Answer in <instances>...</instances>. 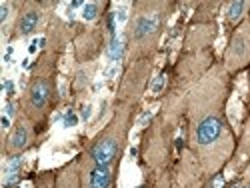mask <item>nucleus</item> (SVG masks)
<instances>
[{
    "mask_svg": "<svg viewBox=\"0 0 250 188\" xmlns=\"http://www.w3.org/2000/svg\"><path fill=\"white\" fill-rule=\"evenodd\" d=\"M222 134V120L216 114H208L204 116L194 128V140L200 148H208L212 146Z\"/></svg>",
    "mask_w": 250,
    "mask_h": 188,
    "instance_id": "obj_1",
    "label": "nucleus"
},
{
    "mask_svg": "<svg viewBox=\"0 0 250 188\" xmlns=\"http://www.w3.org/2000/svg\"><path fill=\"white\" fill-rule=\"evenodd\" d=\"M250 60V28H244L234 34L230 46L226 50V62L230 66H242Z\"/></svg>",
    "mask_w": 250,
    "mask_h": 188,
    "instance_id": "obj_2",
    "label": "nucleus"
},
{
    "mask_svg": "<svg viewBox=\"0 0 250 188\" xmlns=\"http://www.w3.org/2000/svg\"><path fill=\"white\" fill-rule=\"evenodd\" d=\"M118 150H120V140L114 136H106L90 148V158L94 164H110L118 156Z\"/></svg>",
    "mask_w": 250,
    "mask_h": 188,
    "instance_id": "obj_3",
    "label": "nucleus"
},
{
    "mask_svg": "<svg viewBox=\"0 0 250 188\" xmlns=\"http://www.w3.org/2000/svg\"><path fill=\"white\" fill-rule=\"evenodd\" d=\"M160 26V14L158 12H150V14H140L134 22V28H132V38L136 42H144L148 36L156 34Z\"/></svg>",
    "mask_w": 250,
    "mask_h": 188,
    "instance_id": "obj_4",
    "label": "nucleus"
},
{
    "mask_svg": "<svg viewBox=\"0 0 250 188\" xmlns=\"http://www.w3.org/2000/svg\"><path fill=\"white\" fill-rule=\"evenodd\" d=\"M114 182V166L110 164H94L88 172L86 188H110Z\"/></svg>",
    "mask_w": 250,
    "mask_h": 188,
    "instance_id": "obj_5",
    "label": "nucleus"
},
{
    "mask_svg": "<svg viewBox=\"0 0 250 188\" xmlns=\"http://www.w3.org/2000/svg\"><path fill=\"white\" fill-rule=\"evenodd\" d=\"M48 100H50V84H48V80L40 78V80L34 82L32 88H30L28 104H30V108H34V110H42L48 104Z\"/></svg>",
    "mask_w": 250,
    "mask_h": 188,
    "instance_id": "obj_6",
    "label": "nucleus"
},
{
    "mask_svg": "<svg viewBox=\"0 0 250 188\" xmlns=\"http://www.w3.org/2000/svg\"><path fill=\"white\" fill-rule=\"evenodd\" d=\"M38 22H40V10L38 8H28L22 16H20V20H18V34L20 36L32 34L36 30Z\"/></svg>",
    "mask_w": 250,
    "mask_h": 188,
    "instance_id": "obj_7",
    "label": "nucleus"
},
{
    "mask_svg": "<svg viewBox=\"0 0 250 188\" xmlns=\"http://www.w3.org/2000/svg\"><path fill=\"white\" fill-rule=\"evenodd\" d=\"M28 140H30V136H28L26 126H16V128L12 130V134H10V138H8V148H10L12 152H18V150L26 148Z\"/></svg>",
    "mask_w": 250,
    "mask_h": 188,
    "instance_id": "obj_8",
    "label": "nucleus"
},
{
    "mask_svg": "<svg viewBox=\"0 0 250 188\" xmlns=\"http://www.w3.org/2000/svg\"><path fill=\"white\" fill-rule=\"evenodd\" d=\"M20 164H22V156H20V154L12 156V158L6 162V166H4V184H6V186H10V182L16 180V174H18V170H20Z\"/></svg>",
    "mask_w": 250,
    "mask_h": 188,
    "instance_id": "obj_9",
    "label": "nucleus"
},
{
    "mask_svg": "<svg viewBox=\"0 0 250 188\" xmlns=\"http://www.w3.org/2000/svg\"><path fill=\"white\" fill-rule=\"evenodd\" d=\"M250 4L248 2H230L226 6V20L228 22H238V20L244 16V12H246V8H248Z\"/></svg>",
    "mask_w": 250,
    "mask_h": 188,
    "instance_id": "obj_10",
    "label": "nucleus"
},
{
    "mask_svg": "<svg viewBox=\"0 0 250 188\" xmlns=\"http://www.w3.org/2000/svg\"><path fill=\"white\" fill-rule=\"evenodd\" d=\"M124 54V40L120 36H114L110 40V46H108V58L110 62H118Z\"/></svg>",
    "mask_w": 250,
    "mask_h": 188,
    "instance_id": "obj_11",
    "label": "nucleus"
},
{
    "mask_svg": "<svg viewBox=\"0 0 250 188\" xmlns=\"http://www.w3.org/2000/svg\"><path fill=\"white\" fill-rule=\"evenodd\" d=\"M98 10H100V6L96 4V2H86L84 6H82V18H84V20H88V22H90V20H94L96 16H98Z\"/></svg>",
    "mask_w": 250,
    "mask_h": 188,
    "instance_id": "obj_12",
    "label": "nucleus"
},
{
    "mask_svg": "<svg viewBox=\"0 0 250 188\" xmlns=\"http://www.w3.org/2000/svg\"><path fill=\"white\" fill-rule=\"evenodd\" d=\"M8 16H10V4L8 2H4L2 6H0V24H6V20H8Z\"/></svg>",
    "mask_w": 250,
    "mask_h": 188,
    "instance_id": "obj_13",
    "label": "nucleus"
},
{
    "mask_svg": "<svg viewBox=\"0 0 250 188\" xmlns=\"http://www.w3.org/2000/svg\"><path fill=\"white\" fill-rule=\"evenodd\" d=\"M76 124H78V116L72 110H68L64 114V126H76Z\"/></svg>",
    "mask_w": 250,
    "mask_h": 188,
    "instance_id": "obj_14",
    "label": "nucleus"
},
{
    "mask_svg": "<svg viewBox=\"0 0 250 188\" xmlns=\"http://www.w3.org/2000/svg\"><path fill=\"white\" fill-rule=\"evenodd\" d=\"M162 86H164V76H158V78H156V82H154V86H152V92H154V94H158V92L162 90Z\"/></svg>",
    "mask_w": 250,
    "mask_h": 188,
    "instance_id": "obj_15",
    "label": "nucleus"
},
{
    "mask_svg": "<svg viewBox=\"0 0 250 188\" xmlns=\"http://www.w3.org/2000/svg\"><path fill=\"white\" fill-rule=\"evenodd\" d=\"M114 14H116V18H118V22H126V18H128V14H126V8H118Z\"/></svg>",
    "mask_w": 250,
    "mask_h": 188,
    "instance_id": "obj_16",
    "label": "nucleus"
},
{
    "mask_svg": "<svg viewBox=\"0 0 250 188\" xmlns=\"http://www.w3.org/2000/svg\"><path fill=\"white\" fill-rule=\"evenodd\" d=\"M4 114H6V116H10V118L16 114V106H14L12 102H8V104H6V110H4Z\"/></svg>",
    "mask_w": 250,
    "mask_h": 188,
    "instance_id": "obj_17",
    "label": "nucleus"
},
{
    "mask_svg": "<svg viewBox=\"0 0 250 188\" xmlns=\"http://www.w3.org/2000/svg\"><path fill=\"white\" fill-rule=\"evenodd\" d=\"M4 88H6V92L12 96V94H14V82H12V80H4Z\"/></svg>",
    "mask_w": 250,
    "mask_h": 188,
    "instance_id": "obj_18",
    "label": "nucleus"
},
{
    "mask_svg": "<svg viewBox=\"0 0 250 188\" xmlns=\"http://www.w3.org/2000/svg\"><path fill=\"white\" fill-rule=\"evenodd\" d=\"M90 114H92V106H84V108H82V120H88Z\"/></svg>",
    "mask_w": 250,
    "mask_h": 188,
    "instance_id": "obj_19",
    "label": "nucleus"
},
{
    "mask_svg": "<svg viewBox=\"0 0 250 188\" xmlns=\"http://www.w3.org/2000/svg\"><path fill=\"white\" fill-rule=\"evenodd\" d=\"M222 182H224V178H222V174H218V176L212 180V188H220V186H222Z\"/></svg>",
    "mask_w": 250,
    "mask_h": 188,
    "instance_id": "obj_20",
    "label": "nucleus"
},
{
    "mask_svg": "<svg viewBox=\"0 0 250 188\" xmlns=\"http://www.w3.org/2000/svg\"><path fill=\"white\" fill-rule=\"evenodd\" d=\"M2 128H10V116L2 114Z\"/></svg>",
    "mask_w": 250,
    "mask_h": 188,
    "instance_id": "obj_21",
    "label": "nucleus"
},
{
    "mask_svg": "<svg viewBox=\"0 0 250 188\" xmlns=\"http://www.w3.org/2000/svg\"><path fill=\"white\" fill-rule=\"evenodd\" d=\"M28 52H30V54H34V52H36V42H32V44L28 46Z\"/></svg>",
    "mask_w": 250,
    "mask_h": 188,
    "instance_id": "obj_22",
    "label": "nucleus"
},
{
    "mask_svg": "<svg viewBox=\"0 0 250 188\" xmlns=\"http://www.w3.org/2000/svg\"><path fill=\"white\" fill-rule=\"evenodd\" d=\"M232 188H240V186H232Z\"/></svg>",
    "mask_w": 250,
    "mask_h": 188,
    "instance_id": "obj_23",
    "label": "nucleus"
},
{
    "mask_svg": "<svg viewBox=\"0 0 250 188\" xmlns=\"http://www.w3.org/2000/svg\"><path fill=\"white\" fill-rule=\"evenodd\" d=\"M66 188H74V186H66Z\"/></svg>",
    "mask_w": 250,
    "mask_h": 188,
    "instance_id": "obj_24",
    "label": "nucleus"
},
{
    "mask_svg": "<svg viewBox=\"0 0 250 188\" xmlns=\"http://www.w3.org/2000/svg\"><path fill=\"white\" fill-rule=\"evenodd\" d=\"M14 188H18V186H14Z\"/></svg>",
    "mask_w": 250,
    "mask_h": 188,
    "instance_id": "obj_25",
    "label": "nucleus"
}]
</instances>
